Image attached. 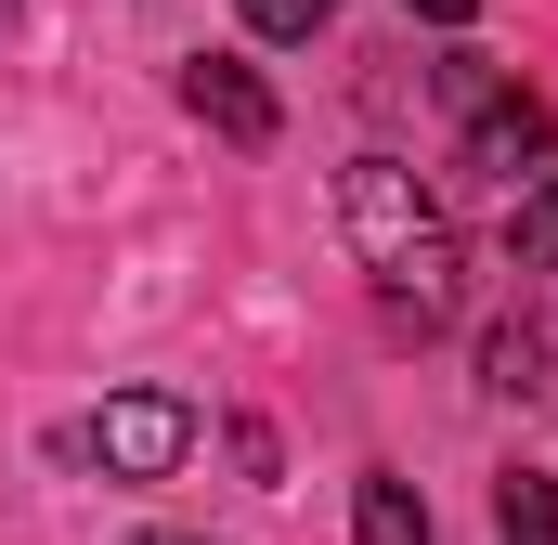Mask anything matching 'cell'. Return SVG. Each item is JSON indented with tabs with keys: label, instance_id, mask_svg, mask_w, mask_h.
<instances>
[{
	"label": "cell",
	"instance_id": "277c9868",
	"mask_svg": "<svg viewBox=\"0 0 558 545\" xmlns=\"http://www.w3.org/2000/svg\"><path fill=\"white\" fill-rule=\"evenodd\" d=\"M182 105L221 143H274V92H260V65H234V52H195V65H182Z\"/></svg>",
	"mask_w": 558,
	"mask_h": 545
},
{
	"label": "cell",
	"instance_id": "30bf717a",
	"mask_svg": "<svg viewBox=\"0 0 558 545\" xmlns=\"http://www.w3.org/2000/svg\"><path fill=\"white\" fill-rule=\"evenodd\" d=\"M416 13H428V26H468V13H481V0H416Z\"/></svg>",
	"mask_w": 558,
	"mask_h": 545
},
{
	"label": "cell",
	"instance_id": "5b68a950",
	"mask_svg": "<svg viewBox=\"0 0 558 545\" xmlns=\"http://www.w3.org/2000/svg\"><path fill=\"white\" fill-rule=\"evenodd\" d=\"M494 545H558V481L546 468H507L494 481Z\"/></svg>",
	"mask_w": 558,
	"mask_h": 545
},
{
	"label": "cell",
	"instance_id": "8992f818",
	"mask_svg": "<svg viewBox=\"0 0 558 545\" xmlns=\"http://www.w3.org/2000/svg\"><path fill=\"white\" fill-rule=\"evenodd\" d=\"M351 545H428L416 481H364V494H351Z\"/></svg>",
	"mask_w": 558,
	"mask_h": 545
},
{
	"label": "cell",
	"instance_id": "3957f363",
	"mask_svg": "<svg viewBox=\"0 0 558 545\" xmlns=\"http://www.w3.org/2000/svg\"><path fill=\"white\" fill-rule=\"evenodd\" d=\"M65 455H92L105 481H169V468L195 455V403H169V390H118L92 428H65Z\"/></svg>",
	"mask_w": 558,
	"mask_h": 545
},
{
	"label": "cell",
	"instance_id": "7c38bea8",
	"mask_svg": "<svg viewBox=\"0 0 558 545\" xmlns=\"http://www.w3.org/2000/svg\"><path fill=\"white\" fill-rule=\"evenodd\" d=\"M0 26H13V0H0Z\"/></svg>",
	"mask_w": 558,
	"mask_h": 545
},
{
	"label": "cell",
	"instance_id": "9c48e42d",
	"mask_svg": "<svg viewBox=\"0 0 558 545\" xmlns=\"http://www.w3.org/2000/svg\"><path fill=\"white\" fill-rule=\"evenodd\" d=\"M325 13H338V0H247V26H260V39H312Z\"/></svg>",
	"mask_w": 558,
	"mask_h": 545
},
{
	"label": "cell",
	"instance_id": "52a82bcc",
	"mask_svg": "<svg viewBox=\"0 0 558 545\" xmlns=\"http://www.w3.org/2000/svg\"><path fill=\"white\" fill-rule=\"evenodd\" d=\"M481 364H494V390H507V403L558 390V377H546V338H533V325H494V351H481Z\"/></svg>",
	"mask_w": 558,
	"mask_h": 545
},
{
	"label": "cell",
	"instance_id": "7a4b0ae2",
	"mask_svg": "<svg viewBox=\"0 0 558 545\" xmlns=\"http://www.w3.org/2000/svg\"><path fill=\"white\" fill-rule=\"evenodd\" d=\"M441 92H454V118H468V169H494V182H546V169H558L546 105H533V92H507L481 52H454V65H441Z\"/></svg>",
	"mask_w": 558,
	"mask_h": 545
},
{
	"label": "cell",
	"instance_id": "6da1fadb",
	"mask_svg": "<svg viewBox=\"0 0 558 545\" xmlns=\"http://www.w3.org/2000/svg\"><path fill=\"white\" fill-rule=\"evenodd\" d=\"M351 247L364 272L390 286V312H454V221L416 195V169L403 156H351Z\"/></svg>",
	"mask_w": 558,
	"mask_h": 545
},
{
	"label": "cell",
	"instance_id": "ba28073f",
	"mask_svg": "<svg viewBox=\"0 0 558 545\" xmlns=\"http://www.w3.org/2000/svg\"><path fill=\"white\" fill-rule=\"evenodd\" d=\"M520 261H533V272L558 261V169H546V182H533V208H520Z\"/></svg>",
	"mask_w": 558,
	"mask_h": 545
},
{
	"label": "cell",
	"instance_id": "8fae6325",
	"mask_svg": "<svg viewBox=\"0 0 558 545\" xmlns=\"http://www.w3.org/2000/svg\"><path fill=\"white\" fill-rule=\"evenodd\" d=\"M131 545H195V533H131Z\"/></svg>",
	"mask_w": 558,
	"mask_h": 545
}]
</instances>
